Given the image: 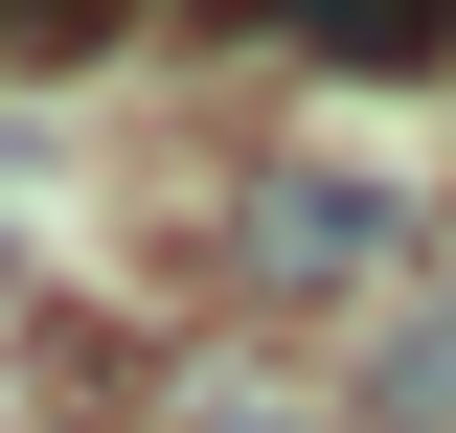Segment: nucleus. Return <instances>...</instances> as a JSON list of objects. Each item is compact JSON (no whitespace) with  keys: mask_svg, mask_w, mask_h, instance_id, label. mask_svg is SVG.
I'll return each mask as SVG.
<instances>
[{"mask_svg":"<svg viewBox=\"0 0 456 433\" xmlns=\"http://www.w3.org/2000/svg\"><path fill=\"white\" fill-rule=\"evenodd\" d=\"M388 251H411L388 183H320V160H297V183H251V251H228V274H251V297H342V274H388Z\"/></svg>","mask_w":456,"mask_h":433,"instance_id":"f257e3e1","label":"nucleus"},{"mask_svg":"<svg viewBox=\"0 0 456 433\" xmlns=\"http://www.w3.org/2000/svg\"><path fill=\"white\" fill-rule=\"evenodd\" d=\"M274 46H320V69H434L456 46V0H251Z\"/></svg>","mask_w":456,"mask_h":433,"instance_id":"f03ea898","label":"nucleus"},{"mask_svg":"<svg viewBox=\"0 0 456 433\" xmlns=\"http://www.w3.org/2000/svg\"><path fill=\"white\" fill-rule=\"evenodd\" d=\"M365 433H456V274L411 297L388 342H365Z\"/></svg>","mask_w":456,"mask_h":433,"instance_id":"7ed1b4c3","label":"nucleus"},{"mask_svg":"<svg viewBox=\"0 0 456 433\" xmlns=\"http://www.w3.org/2000/svg\"><path fill=\"white\" fill-rule=\"evenodd\" d=\"M183 433H320V411H228V388H206V411H183Z\"/></svg>","mask_w":456,"mask_h":433,"instance_id":"20e7f679","label":"nucleus"}]
</instances>
